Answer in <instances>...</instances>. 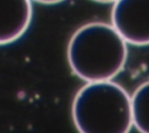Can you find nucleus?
Listing matches in <instances>:
<instances>
[{"label": "nucleus", "instance_id": "obj_1", "mask_svg": "<svg viewBox=\"0 0 149 133\" xmlns=\"http://www.w3.org/2000/svg\"><path fill=\"white\" fill-rule=\"evenodd\" d=\"M127 58L125 41L113 26L102 22L80 27L68 43L70 66L88 83L111 81L123 69Z\"/></svg>", "mask_w": 149, "mask_h": 133}, {"label": "nucleus", "instance_id": "obj_2", "mask_svg": "<svg viewBox=\"0 0 149 133\" xmlns=\"http://www.w3.org/2000/svg\"><path fill=\"white\" fill-rule=\"evenodd\" d=\"M72 117L79 133H129L133 125L131 98L117 83H87L76 94Z\"/></svg>", "mask_w": 149, "mask_h": 133}, {"label": "nucleus", "instance_id": "obj_3", "mask_svg": "<svg viewBox=\"0 0 149 133\" xmlns=\"http://www.w3.org/2000/svg\"><path fill=\"white\" fill-rule=\"evenodd\" d=\"M113 27L125 42L149 45V0H120L112 10Z\"/></svg>", "mask_w": 149, "mask_h": 133}, {"label": "nucleus", "instance_id": "obj_4", "mask_svg": "<svg viewBox=\"0 0 149 133\" xmlns=\"http://www.w3.org/2000/svg\"><path fill=\"white\" fill-rule=\"evenodd\" d=\"M33 15L27 0H0V45L18 39L26 31Z\"/></svg>", "mask_w": 149, "mask_h": 133}, {"label": "nucleus", "instance_id": "obj_5", "mask_svg": "<svg viewBox=\"0 0 149 133\" xmlns=\"http://www.w3.org/2000/svg\"><path fill=\"white\" fill-rule=\"evenodd\" d=\"M132 122L141 133H149V81L135 90L131 98Z\"/></svg>", "mask_w": 149, "mask_h": 133}]
</instances>
